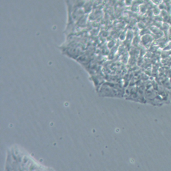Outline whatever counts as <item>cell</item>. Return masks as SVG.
<instances>
[{
  "mask_svg": "<svg viewBox=\"0 0 171 171\" xmlns=\"http://www.w3.org/2000/svg\"><path fill=\"white\" fill-rule=\"evenodd\" d=\"M153 1L154 3H155V4H157V5H158V4L159 5V4H160L162 3V0H152V1Z\"/></svg>",
  "mask_w": 171,
  "mask_h": 171,
  "instance_id": "6da1fadb",
  "label": "cell"
},
{
  "mask_svg": "<svg viewBox=\"0 0 171 171\" xmlns=\"http://www.w3.org/2000/svg\"><path fill=\"white\" fill-rule=\"evenodd\" d=\"M170 5H171V0H170Z\"/></svg>",
  "mask_w": 171,
  "mask_h": 171,
  "instance_id": "7a4b0ae2",
  "label": "cell"
}]
</instances>
